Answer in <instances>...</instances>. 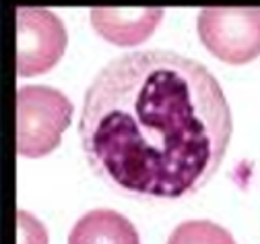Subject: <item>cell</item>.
<instances>
[{"label":"cell","mask_w":260,"mask_h":244,"mask_svg":"<svg viewBox=\"0 0 260 244\" xmlns=\"http://www.w3.org/2000/svg\"><path fill=\"white\" fill-rule=\"evenodd\" d=\"M232 110L215 75L170 50H141L91 81L79 137L91 170L143 199L199 193L227 153Z\"/></svg>","instance_id":"1"},{"label":"cell","mask_w":260,"mask_h":244,"mask_svg":"<svg viewBox=\"0 0 260 244\" xmlns=\"http://www.w3.org/2000/svg\"><path fill=\"white\" fill-rule=\"evenodd\" d=\"M73 120V103L62 91L46 85L17 89V153L44 157L58 145Z\"/></svg>","instance_id":"2"},{"label":"cell","mask_w":260,"mask_h":244,"mask_svg":"<svg viewBox=\"0 0 260 244\" xmlns=\"http://www.w3.org/2000/svg\"><path fill=\"white\" fill-rule=\"evenodd\" d=\"M205 48L227 64H246L260 56V9L209 7L197 19Z\"/></svg>","instance_id":"3"},{"label":"cell","mask_w":260,"mask_h":244,"mask_svg":"<svg viewBox=\"0 0 260 244\" xmlns=\"http://www.w3.org/2000/svg\"><path fill=\"white\" fill-rule=\"evenodd\" d=\"M17 75H44L58 64L67 50L64 23L48 9L17 7Z\"/></svg>","instance_id":"4"},{"label":"cell","mask_w":260,"mask_h":244,"mask_svg":"<svg viewBox=\"0 0 260 244\" xmlns=\"http://www.w3.org/2000/svg\"><path fill=\"white\" fill-rule=\"evenodd\" d=\"M164 19V9L135 7V9H91V25L100 36L116 46H139L153 36V31Z\"/></svg>","instance_id":"5"},{"label":"cell","mask_w":260,"mask_h":244,"mask_svg":"<svg viewBox=\"0 0 260 244\" xmlns=\"http://www.w3.org/2000/svg\"><path fill=\"white\" fill-rule=\"evenodd\" d=\"M69 244H141V240L137 228L122 213L95 209L73 226Z\"/></svg>","instance_id":"6"},{"label":"cell","mask_w":260,"mask_h":244,"mask_svg":"<svg viewBox=\"0 0 260 244\" xmlns=\"http://www.w3.org/2000/svg\"><path fill=\"white\" fill-rule=\"evenodd\" d=\"M168 244H236L232 234L209 220L180 224L168 238Z\"/></svg>","instance_id":"7"},{"label":"cell","mask_w":260,"mask_h":244,"mask_svg":"<svg viewBox=\"0 0 260 244\" xmlns=\"http://www.w3.org/2000/svg\"><path fill=\"white\" fill-rule=\"evenodd\" d=\"M19 224V244H48V232L40 220L27 211L17 213Z\"/></svg>","instance_id":"8"}]
</instances>
